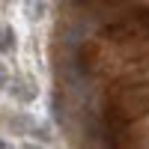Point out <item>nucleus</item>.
I'll use <instances>...</instances> for the list:
<instances>
[{
	"instance_id": "nucleus-1",
	"label": "nucleus",
	"mask_w": 149,
	"mask_h": 149,
	"mask_svg": "<svg viewBox=\"0 0 149 149\" xmlns=\"http://www.w3.org/2000/svg\"><path fill=\"white\" fill-rule=\"evenodd\" d=\"M15 39H18V36H15V30H12L6 21H0V57L15 51Z\"/></svg>"
},
{
	"instance_id": "nucleus-2",
	"label": "nucleus",
	"mask_w": 149,
	"mask_h": 149,
	"mask_svg": "<svg viewBox=\"0 0 149 149\" xmlns=\"http://www.w3.org/2000/svg\"><path fill=\"white\" fill-rule=\"evenodd\" d=\"M24 15L27 21H39L45 15V0H24Z\"/></svg>"
},
{
	"instance_id": "nucleus-3",
	"label": "nucleus",
	"mask_w": 149,
	"mask_h": 149,
	"mask_svg": "<svg viewBox=\"0 0 149 149\" xmlns=\"http://www.w3.org/2000/svg\"><path fill=\"white\" fill-rule=\"evenodd\" d=\"M9 86V69H6V63L0 60V90H6Z\"/></svg>"
}]
</instances>
